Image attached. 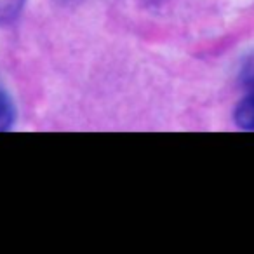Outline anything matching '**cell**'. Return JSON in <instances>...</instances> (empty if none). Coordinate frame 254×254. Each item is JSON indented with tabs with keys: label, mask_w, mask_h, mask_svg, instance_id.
Returning a JSON list of instances; mask_svg holds the SVG:
<instances>
[{
	"label": "cell",
	"mask_w": 254,
	"mask_h": 254,
	"mask_svg": "<svg viewBox=\"0 0 254 254\" xmlns=\"http://www.w3.org/2000/svg\"><path fill=\"white\" fill-rule=\"evenodd\" d=\"M25 0H0V23H9L19 14Z\"/></svg>",
	"instance_id": "cell-3"
},
{
	"label": "cell",
	"mask_w": 254,
	"mask_h": 254,
	"mask_svg": "<svg viewBox=\"0 0 254 254\" xmlns=\"http://www.w3.org/2000/svg\"><path fill=\"white\" fill-rule=\"evenodd\" d=\"M235 122L242 129L254 131V80H251V91L242 98L235 110Z\"/></svg>",
	"instance_id": "cell-1"
},
{
	"label": "cell",
	"mask_w": 254,
	"mask_h": 254,
	"mask_svg": "<svg viewBox=\"0 0 254 254\" xmlns=\"http://www.w3.org/2000/svg\"><path fill=\"white\" fill-rule=\"evenodd\" d=\"M14 122V105L9 94L0 85V132L7 131Z\"/></svg>",
	"instance_id": "cell-2"
}]
</instances>
